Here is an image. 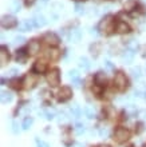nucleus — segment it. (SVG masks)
I'll list each match as a JSON object with an SVG mask.
<instances>
[{
	"instance_id": "1",
	"label": "nucleus",
	"mask_w": 146,
	"mask_h": 147,
	"mask_svg": "<svg viewBox=\"0 0 146 147\" xmlns=\"http://www.w3.org/2000/svg\"><path fill=\"white\" fill-rule=\"evenodd\" d=\"M98 30H99L101 34H103V35H110L114 30H115V20L113 16H106L103 19L99 22L98 24Z\"/></svg>"
},
{
	"instance_id": "2",
	"label": "nucleus",
	"mask_w": 146,
	"mask_h": 147,
	"mask_svg": "<svg viewBox=\"0 0 146 147\" xmlns=\"http://www.w3.org/2000/svg\"><path fill=\"white\" fill-rule=\"evenodd\" d=\"M114 86L118 91H125L127 88V78L123 72H117L114 76Z\"/></svg>"
},
{
	"instance_id": "3",
	"label": "nucleus",
	"mask_w": 146,
	"mask_h": 147,
	"mask_svg": "<svg viewBox=\"0 0 146 147\" xmlns=\"http://www.w3.org/2000/svg\"><path fill=\"white\" fill-rule=\"evenodd\" d=\"M129 138H130V132H129V130H126L125 127H118L115 130V132H114V139H115L118 143L126 142Z\"/></svg>"
},
{
	"instance_id": "4",
	"label": "nucleus",
	"mask_w": 146,
	"mask_h": 147,
	"mask_svg": "<svg viewBox=\"0 0 146 147\" xmlns=\"http://www.w3.org/2000/svg\"><path fill=\"white\" fill-rule=\"evenodd\" d=\"M47 83L51 86V87H56L60 83V74L59 70H51L50 72L47 74Z\"/></svg>"
},
{
	"instance_id": "5",
	"label": "nucleus",
	"mask_w": 146,
	"mask_h": 147,
	"mask_svg": "<svg viewBox=\"0 0 146 147\" xmlns=\"http://www.w3.org/2000/svg\"><path fill=\"white\" fill-rule=\"evenodd\" d=\"M18 26V20H16L15 16L12 15H5L1 18V27L7 28V30H11V28H15Z\"/></svg>"
},
{
	"instance_id": "6",
	"label": "nucleus",
	"mask_w": 146,
	"mask_h": 147,
	"mask_svg": "<svg viewBox=\"0 0 146 147\" xmlns=\"http://www.w3.org/2000/svg\"><path fill=\"white\" fill-rule=\"evenodd\" d=\"M43 42L51 47H55V46H58L60 40H59V38L55 35L54 32H47V34L43 35Z\"/></svg>"
},
{
	"instance_id": "7",
	"label": "nucleus",
	"mask_w": 146,
	"mask_h": 147,
	"mask_svg": "<svg viewBox=\"0 0 146 147\" xmlns=\"http://www.w3.org/2000/svg\"><path fill=\"white\" fill-rule=\"evenodd\" d=\"M73 96V91L70 87H62L58 92V100L59 102H67L70 98Z\"/></svg>"
},
{
	"instance_id": "8",
	"label": "nucleus",
	"mask_w": 146,
	"mask_h": 147,
	"mask_svg": "<svg viewBox=\"0 0 146 147\" xmlns=\"http://www.w3.org/2000/svg\"><path fill=\"white\" fill-rule=\"evenodd\" d=\"M23 84H24V87H26L27 90L34 88L35 86L38 84V78L35 76V75H32V74H27V75L24 76Z\"/></svg>"
},
{
	"instance_id": "9",
	"label": "nucleus",
	"mask_w": 146,
	"mask_h": 147,
	"mask_svg": "<svg viewBox=\"0 0 146 147\" xmlns=\"http://www.w3.org/2000/svg\"><path fill=\"white\" fill-rule=\"evenodd\" d=\"M27 51L30 55H36L39 51H40V43H39L38 40H31L27 47Z\"/></svg>"
},
{
	"instance_id": "10",
	"label": "nucleus",
	"mask_w": 146,
	"mask_h": 147,
	"mask_svg": "<svg viewBox=\"0 0 146 147\" xmlns=\"http://www.w3.org/2000/svg\"><path fill=\"white\" fill-rule=\"evenodd\" d=\"M115 31L118 34H127V32H130V27L125 22L119 20V22H115Z\"/></svg>"
},
{
	"instance_id": "11",
	"label": "nucleus",
	"mask_w": 146,
	"mask_h": 147,
	"mask_svg": "<svg viewBox=\"0 0 146 147\" xmlns=\"http://www.w3.org/2000/svg\"><path fill=\"white\" fill-rule=\"evenodd\" d=\"M8 60H10V54H8V50L7 47H1V50H0V64H1V67H4L5 64L8 63Z\"/></svg>"
},
{
	"instance_id": "12",
	"label": "nucleus",
	"mask_w": 146,
	"mask_h": 147,
	"mask_svg": "<svg viewBox=\"0 0 146 147\" xmlns=\"http://www.w3.org/2000/svg\"><path fill=\"white\" fill-rule=\"evenodd\" d=\"M47 70V63L44 60H38L34 64V71L36 74H44Z\"/></svg>"
},
{
	"instance_id": "13",
	"label": "nucleus",
	"mask_w": 146,
	"mask_h": 147,
	"mask_svg": "<svg viewBox=\"0 0 146 147\" xmlns=\"http://www.w3.org/2000/svg\"><path fill=\"white\" fill-rule=\"evenodd\" d=\"M134 50H133V48H127L126 51H125V52H123V55H122V60L125 63H131L133 62V59H134Z\"/></svg>"
},
{
	"instance_id": "14",
	"label": "nucleus",
	"mask_w": 146,
	"mask_h": 147,
	"mask_svg": "<svg viewBox=\"0 0 146 147\" xmlns=\"http://www.w3.org/2000/svg\"><path fill=\"white\" fill-rule=\"evenodd\" d=\"M69 74H70V79H71V82H73V84L75 86V87H79V86H81V78H79L78 71L77 70H71Z\"/></svg>"
},
{
	"instance_id": "15",
	"label": "nucleus",
	"mask_w": 146,
	"mask_h": 147,
	"mask_svg": "<svg viewBox=\"0 0 146 147\" xmlns=\"http://www.w3.org/2000/svg\"><path fill=\"white\" fill-rule=\"evenodd\" d=\"M46 56L50 60H58L60 58V51L59 50H48L46 51Z\"/></svg>"
},
{
	"instance_id": "16",
	"label": "nucleus",
	"mask_w": 146,
	"mask_h": 147,
	"mask_svg": "<svg viewBox=\"0 0 146 147\" xmlns=\"http://www.w3.org/2000/svg\"><path fill=\"white\" fill-rule=\"evenodd\" d=\"M94 80H95V83L98 86H105L106 82H107V78H106V75L103 72H98L95 75V78H94Z\"/></svg>"
},
{
	"instance_id": "17",
	"label": "nucleus",
	"mask_w": 146,
	"mask_h": 147,
	"mask_svg": "<svg viewBox=\"0 0 146 147\" xmlns=\"http://www.w3.org/2000/svg\"><path fill=\"white\" fill-rule=\"evenodd\" d=\"M14 99V95H12L10 91H1V103H10Z\"/></svg>"
},
{
	"instance_id": "18",
	"label": "nucleus",
	"mask_w": 146,
	"mask_h": 147,
	"mask_svg": "<svg viewBox=\"0 0 146 147\" xmlns=\"http://www.w3.org/2000/svg\"><path fill=\"white\" fill-rule=\"evenodd\" d=\"M34 27H35L34 20H24V23L22 24L20 30H22L23 32H26V31H31V30H32Z\"/></svg>"
},
{
	"instance_id": "19",
	"label": "nucleus",
	"mask_w": 146,
	"mask_h": 147,
	"mask_svg": "<svg viewBox=\"0 0 146 147\" xmlns=\"http://www.w3.org/2000/svg\"><path fill=\"white\" fill-rule=\"evenodd\" d=\"M46 23H47V20H46V18H44V16H42V15L35 16V19H34L35 27H42V26H44Z\"/></svg>"
},
{
	"instance_id": "20",
	"label": "nucleus",
	"mask_w": 146,
	"mask_h": 147,
	"mask_svg": "<svg viewBox=\"0 0 146 147\" xmlns=\"http://www.w3.org/2000/svg\"><path fill=\"white\" fill-rule=\"evenodd\" d=\"M79 66H81L83 70H90L91 64H90V60H88L87 58L82 56V58H79Z\"/></svg>"
},
{
	"instance_id": "21",
	"label": "nucleus",
	"mask_w": 146,
	"mask_h": 147,
	"mask_svg": "<svg viewBox=\"0 0 146 147\" xmlns=\"http://www.w3.org/2000/svg\"><path fill=\"white\" fill-rule=\"evenodd\" d=\"M135 7H137V1H135V0H129V1H126L125 5H123L125 11H129V12L135 9Z\"/></svg>"
},
{
	"instance_id": "22",
	"label": "nucleus",
	"mask_w": 146,
	"mask_h": 147,
	"mask_svg": "<svg viewBox=\"0 0 146 147\" xmlns=\"http://www.w3.org/2000/svg\"><path fill=\"white\" fill-rule=\"evenodd\" d=\"M43 115H44L46 119H54L55 115H56V112H55L54 109H46L44 112H43Z\"/></svg>"
},
{
	"instance_id": "23",
	"label": "nucleus",
	"mask_w": 146,
	"mask_h": 147,
	"mask_svg": "<svg viewBox=\"0 0 146 147\" xmlns=\"http://www.w3.org/2000/svg\"><path fill=\"white\" fill-rule=\"evenodd\" d=\"M81 36H82L81 30H74V31L71 32V40H73L74 43L79 42V40H81Z\"/></svg>"
},
{
	"instance_id": "24",
	"label": "nucleus",
	"mask_w": 146,
	"mask_h": 147,
	"mask_svg": "<svg viewBox=\"0 0 146 147\" xmlns=\"http://www.w3.org/2000/svg\"><path fill=\"white\" fill-rule=\"evenodd\" d=\"M130 74L133 75V78H135V79H139L141 78V75H142V70H141V67H133L130 71Z\"/></svg>"
},
{
	"instance_id": "25",
	"label": "nucleus",
	"mask_w": 146,
	"mask_h": 147,
	"mask_svg": "<svg viewBox=\"0 0 146 147\" xmlns=\"http://www.w3.org/2000/svg\"><path fill=\"white\" fill-rule=\"evenodd\" d=\"M71 114H73L74 118H79L82 114V110L78 107V105H74L73 107H71Z\"/></svg>"
},
{
	"instance_id": "26",
	"label": "nucleus",
	"mask_w": 146,
	"mask_h": 147,
	"mask_svg": "<svg viewBox=\"0 0 146 147\" xmlns=\"http://www.w3.org/2000/svg\"><path fill=\"white\" fill-rule=\"evenodd\" d=\"M32 123H34V119H32V118H26L23 122V130H28V128L32 126Z\"/></svg>"
},
{
	"instance_id": "27",
	"label": "nucleus",
	"mask_w": 146,
	"mask_h": 147,
	"mask_svg": "<svg viewBox=\"0 0 146 147\" xmlns=\"http://www.w3.org/2000/svg\"><path fill=\"white\" fill-rule=\"evenodd\" d=\"M83 112H85V115L87 116L88 119H91V118H94V110L90 109V107H86V109L83 110Z\"/></svg>"
},
{
	"instance_id": "28",
	"label": "nucleus",
	"mask_w": 146,
	"mask_h": 147,
	"mask_svg": "<svg viewBox=\"0 0 146 147\" xmlns=\"http://www.w3.org/2000/svg\"><path fill=\"white\" fill-rule=\"evenodd\" d=\"M85 124H82V123H77V127H75V132H77V134H79V135H81V134H83V132H85Z\"/></svg>"
},
{
	"instance_id": "29",
	"label": "nucleus",
	"mask_w": 146,
	"mask_h": 147,
	"mask_svg": "<svg viewBox=\"0 0 146 147\" xmlns=\"http://www.w3.org/2000/svg\"><path fill=\"white\" fill-rule=\"evenodd\" d=\"M24 51L23 50H19L16 51V60H19V62H24Z\"/></svg>"
},
{
	"instance_id": "30",
	"label": "nucleus",
	"mask_w": 146,
	"mask_h": 147,
	"mask_svg": "<svg viewBox=\"0 0 146 147\" xmlns=\"http://www.w3.org/2000/svg\"><path fill=\"white\" fill-rule=\"evenodd\" d=\"M12 11H14V12L20 11V4H19V1H18V0H14V1H12Z\"/></svg>"
},
{
	"instance_id": "31",
	"label": "nucleus",
	"mask_w": 146,
	"mask_h": 147,
	"mask_svg": "<svg viewBox=\"0 0 146 147\" xmlns=\"http://www.w3.org/2000/svg\"><path fill=\"white\" fill-rule=\"evenodd\" d=\"M99 135L102 136V138H106V136L109 135V130L106 127H101L99 128Z\"/></svg>"
},
{
	"instance_id": "32",
	"label": "nucleus",
	"mask_w": 146,
	"mask_h": 147,
	"mask_svg": "<svg viewBox=\"0 0 146 147\" xmlns=\"http://www.w3.org/2000/svg\"><path fill=\"white\" fill-rule=\"evenodd\" d=\"M23 42H26V38L24 36H16L14 39V44H22Z\"/></svg>"
},
{
	"instance_id": "33",
	"label": "nucleus",
	"mask_w": 146,
	"mask_h": 147,
	"mask_svg": "<svg viewBox=\"0 0 146 147\" xmlns=\"http://www.w3.org/2000/svg\"><path fill=\"white\" fill-rule=\"evenodd\" d=\"M19 124H18V122H14V123H12V132H14V134H19Z\"/></svg>"
},
{
	"instance_id": "34",
	"label": "nucleus",
	"mask_w": 146,
	"mask_h": 147,
	"mask_svg": "<svg viewBox=\"0 0 146 147\" xmlns=\"http://www.w3.org/2000/svg\"><path fill=\"white\" fill-rule=\"evenodd\" d=\"M11 86L15 87V88H20V82L18 80V79H14V80L11 82Z\"/></svg>"
},
{
	"instance_id": "35",
	"label": "nucleus",
	"mask_w": 146,
	"mask_h": 147,
	"mask_svg": "<svg viewBox=\"0 0 146 147\" xmlns=\"http://www.w3.org/2000/svg\"><path fill=\"white\" fill-rule=\"evenodd\" d=\"M83 11H85V8L82 7V5H79V4L75 5V12H77V13H83Z\"/></svg>"
},
{
	"instance_id": "36",
	"label": "nucleus",
	"mask_w": 146,
	"mask_h": 147,
	"mask_svg": "<svg viewBox=\"0 0 146 147\" xmlns=\"http://www.w3.org/2000/svg\"><path fill=\"white\" fill-rule=\"evenodd\" d=\"M38 147H50V144L44 140H38Z\"/></svg>"
},
{
	"instance_id": "37",
	"label": "nucleus",
	"mask_w": 146,
	"mask_h": 147,
	"mask_svg": "<svg viewBox=\"0 0 146 147\" xmlns=\"http://www.w3.org/2000/svg\"><path fill=\"white\" fill-rule=\"evenodd\" d=\"M105 64H106V67H107V70H114V66H113L111 62H106Z\"/></svg>"
},
{
	"instance_id": "38",
	"label": "nucleus",
	"mask_w": 146,
	"mask_h": 147,
	"mask_svg": "<svg viewBox=\"0 0 146 147\" xmlns=\"http://www.w3.org/2000/svg\"><path fill=\"white\" fill-rule=\"evenodd\" d=\"M35 3V0H24V4L27 5V7H30V5H32V4Z\"/></svg>"
},
{
	"instance_id": "39",
	"label": "nucleus",
	"mask_w": 146,
	"mask_h": 147,
	"mask_svg": "<svg viewBox=\"0 0 146 147\" xmlns=\"http://www.w3.org/2000/svg\"><path fill=\"white\" fill-rule=\"evenodd\" d=\"M16 74H18V70H16V68H12V70H10V74H8V75H10V76H14Z\"/></svg>"
},
{
	"instance_id": "40",
	"label": "nucleus",
	"mask_w": 146,
	"mask_h": 147,
	"mask_svg": "<svg viewBox=\"0 0 146 147\" xmlns=\"http://www.w3.org/2000/svg\"><path fill=\"white\" fill-rule=\"evenodd\" d=\"M47 1H48V0H42V3H47Z\"/></svg>"
},
{
	"instance_id": "41",
	"label": "nucleus",
	"mask_w": 146,
	"mask_h": 147,
	"mask_svg": "<svg viewBox=\"0 0 146 147\" xmlns=\"http://www.w3.org/2000/svg\"><path fill=\"white\" fill-rule=\"evenodd\" d=\"M99 147H110V146H105V144H102V146H99Z\"/></svg>"
},
{
	"instance_id": "42",
	"label": "nucleus",
	"mask_w": 146,
	"mask_h": 147,
	"mask_svg": "<svg viewBox=\"0 0 146 147\" xmlns=\"http://www.w3.org/2000/svg\"><path fill=\"white\" fill-rule=\"evenodd\" d=\"M77 1H85V0H77Z\"/></svg>"
},
{
	"instance_id": "43",
	"label": "nucleus",
	"mask_w": 146,
	"mask_h": 147,
	"mask_svg": "<svg viewBox=\"0 0 146 147\" xmlns=\"http://www.w3.org/2000/svg\"><path fill=\"white\" fill-rule=\"evenodd\" d=\"M145 147H146V144H145Z\"/></svg>"
}]
</instances>
